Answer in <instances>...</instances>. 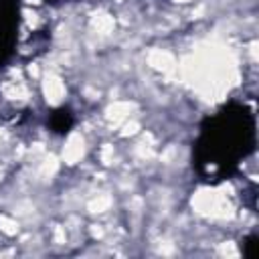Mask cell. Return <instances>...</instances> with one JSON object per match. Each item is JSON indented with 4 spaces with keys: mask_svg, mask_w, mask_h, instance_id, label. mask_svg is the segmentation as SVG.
<instances>
[{
    "mask_svg": "<svg viewBox=\"0 0 259 259\" xmlns=\"http://www.w3.org/2000/svg\"><path fill=\"white\" fill-rule=\"evenodd\" d=\"M257 117L243 101H227L198 125L192 144V168L206 184L231 178L255 152Z\"/></svg>",
    "mask_w": 259,
    "mask_h": 259,
    "instance_id": "6da1fadb",
    "label": "cell"
},
{
    "mask_svg": "<svg viewBox=\"0 0 259 259\" xmlns=\"http://www.w3.org/2000/svg\"><path fill=\"white\" fill-rule=\"evenodd\" d=\"M18 24L20 0H0V67H4L16 51Z\"/></svg>",
    "mask_w": 259,
    "mask_h": 259,
    "instance_id": "7a4b0ae2",
    "label": "cell"
},
{
    "mask_svg": "<svg viewBox=\"0 0 259 259\" xmlns=\"http://www.w3.org/2000/svg\"><path fill=\"white\" fill-rule=\"evenodd\" d=\"M241 251H243L245 257L255 259V257L259 255V235H257V233L247 235V237L241 241Z\"/></svg>",
    "mask_w": 259,
    "mask_h": 259,
    "instance_id": "277c9868",
    "label": "cell"
},
{
    "mask_svg": "<svg viewBox=\"0 0 259 259\" xmlns=\"http://www.w3.org/2000/svg\"><path fill=\"white\" fill-rule=\"evenodd\" d=\"M73 125H75V113H73V109L67 107V105L55 107V109H51L49 115H47V127H49L53 134H57V136L69 134V132L73 130Z\"/></svg>",
    "mask_w": 259,
    "mask_h": 259,
    "instance_id": "3957f363",
    "label": "cell"
},
{
    "mask_svg": "<svg viewBox=\"0 0 259 259\" xmlns=\"http://www.w3.org/2000/svg\"><path fill=\"white\" fill-rule=\"evenodd\" d=\"M51 2H55V0H51Z\"/></svg>",
    "mask_w": 259,
    "mask_h": 259,
    "instance_id": "5b68a950",
    "label": "cell"
}]
</instances>
